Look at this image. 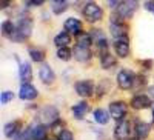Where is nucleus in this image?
I'll return each mask as SVG.
<instances>
[{
  "instance_id": "412c9836",
  "label": "nucleus",
  "mask_w": 154,
  "mask_h": 140,
  "mask_svg": "<svg viewBox=\"0 0 154 140\" xmlns=\"http://www.w3.org/2000/svg\"><path fill=\"white\" fill-rule=\"evenodd\" d=\"M100 63H102V68L109 69V68H112V66H114L116 59H114L109 53H105V54H100Z\"/></svg>"
},
{
  "instance_id": "2f4dec72",
  "label": "nucleus",
  "mask_w": 154,
  "mask_h": 140,
  "mask_svg": "<svg viewBox=\"0 0 154 140\" xmlns=\"http://www.w3.org/2000/svg\"><path fill=\"white\" fill-rule=\"evenodd\" d=\"M66 8V5L65 3H62L60 6H56L54 5V11H56V14H60V12H63V9H65Z\"/></svg>"
},
{
  "instance_id": "f257e3e1",
  "label": "nucleus",
  "mask_w": 154,
  "mask_h": 140,
  "mask_svg": "<svg viewBox=\"0 0 154 140\" xmlns=\"http://www.w3.org/2000/svg\"><path fill=\"white\" fill-rule=\"evenodd\" d=\"M31 31H32V22L29 19H22L16 26L14 32L11 34V40L12 42H25L31 35Z\"/></svg>"
},
{
  "instance_id": "f3484780",
  "label": "nucleus",
  "mask_w": 154,
  "mask_h": 140,
  "mask_svg": "<svg viewBox=\"0 0 154 140\" xmlns=\"http://www.w3.org/2000/svg\"><path fill=\"white\" fill-rule=\"evenodd\" d=\"M88 112V103L86 102H79L77 105L72 106V116L75 119H83Z\"/></svg>"
},
{
  "instance_id": "393cba45",
  "label": "nucleus",
  "mask_w": 154,
  "mask_h": 140,
  "mask_svg": "<svg viewBox=\"0 0 154 140\" xmlns=\"http://www.w3.org/2000/svg\"><path fill=\"white\" fill-rule=\"evenodd\" d=\"M93 43V39H91V35L89 34H80V35H77V45H82V46H86L89 48Z\"/></svg>"
},
{
  "instance_id": "bb28decb",
  "label": "nucleus",
  "mask_w": 154,
  "mask_h": 140,
  "mask_svg": "<svg viewBox=\"0 0 154 140\" xmlns=\"http://www.w3.org/2000/svg\"><path fill=\"white\" fill-rule=\"evenodd\" d=\"M14 29H16V26H12V23H11L9 20L3 22V25H2V32H3V34H6V35L11 37V34L14 32Z\"/></svg>"
},
{
  "instance_id": "5701e85b",
  "label": "nucleus",
  "mask_w": 154,
  "mask_h": 140,
  "mask_svg": "<svg viewBox=\"0 0 154 140\" xmlns=\"http://www.w3.org/2000/svg\"><path fill=\"white\" fill-rule=\"evenodd\" d=\"M19 128H20V123L19 122H9V123H6L5 125V129H3V132H5V135L6 137H12V135H16V132L19 131Z\"/></svg>"
},
{
  "instance_id": "a878e982",
  "label": "nucleus",
  "mask_w": 154,
  "mask_h": 140,
  "mask_svg": "<svg viewBox=\"0 0 154 140\" xmlns=\"http://www.w3.org/2000/svg\"><path fill=\"white\" fill-rule=\"evenodd\" d=\"M71 56H72V51H71L68 46H65V48H60V49L57 51V57H59L60 60H65V62H68V60L71 59Z\"/></svg>"
},
{
  "instance_id": "7ed1b4c3",
  "label": "nucleus",
  "mask_w": 154,
  "mask_h": 140,
  "mask_svg": "<svg viewBox=\"0 0 154 140\" xmlns=\"http://www.w3.org/2000/svg\"><path fill=\"white\" fill-rule=\"evenodd\" d=\"M102 14H103V12H102V8H100L99 5L93 3V2L86 3L85 8H83V17H85L89 23L99 22V20L102 19Z\"/></svg>"
},
{
  "instance_id": "a211bd4d",
  "label": "nucleus",
  "mask_w": 154,
  "mask_h": 140,
  "mask_svg": "<svg viewBox=\"0 0 154 140\" xmlns=\"http://www.w3.org/2000/svg\"><path fill=\"white\" fill-rule=\"evenodd\" d=\"M149 129L151 126L145 122H137L136 125V134H137V138H146L149 135Z\"/></svg>"
},
{
  "instance_id": "6ab92c4d",
  "label": "nucleus",
  "mask_w": 154,
  "mask_h": 140,
  "mask_svg": "<svg viewBox=\"0 0 154 140\" xmlns=\"http://www.w3.org/2000/svg\"><path fill=\"white\" fill-rule=\"evenodd\" d=\"M71 42V37H69V32H60L56 35V39H54V43L59 46V48H65L68 46Z\"/></svg>"
},
{
  "instance_id": "2eb2a0df",
  "label": "nucleus",
  "mask_w": 154,
  "mask_h": 140,
  "mask_svg": "<svg viewBox=\"0 0 154 140\" xmlns=\"http://www.w3.org/2000/svg\"><path fill=\"white\" fill-rule=\"evenodd\" d=\"M20 80L22 83H29L32 80V69L29 63H22L20 65Z\"/></svg>"
},
{
  "instance_id": "9b49d317",
  "label": "nucleus",
  "mask_w": 154,
  "mask_h": 140,
  "mask_svg": "<svg viewBox=\"0 0 154 140\" xmlns=\"http://www.w3.org/2000/svg\"><path fill=\"white\" fill-rule=\"evenodd\" d=\"M38 74H40V80H42L45 85H51V83L54 82V79H56L54 71L51 69L49 65H46V63L40 65V68H38Z\"/></svg>"
},
{
  "instance_id": "f03ea898",
  "label": "nucleus",
  "mask_w": 154,
  "mask_h": 140,
  "mask_svg": "<svg viewBox=\"0 0 154 140\" xmlns=\"http://www.w3.org/2000/svg\"><path fill=\"white\" fill-rule=\"evenodd\" d=\"M137 9V2L136 0H122L116 8V16L119 19H130Z\"/></svg>"
},
{
  "instance_id": "4c0bfd02",
  "label": "nucleus",
  "mask_w": 154,
  "mask_h": 140,
  "mask_svg": "<svg viewBox=\"0 0 154 140\" xmlns=\"http://www.w3.org/2000/svg\"><path fill=\"white\" fill-rule=\"evenodd\" d=\"M130 140H140V138H130Z\"/></svg>"
},
{
  "instance_id": "7c9ffc66",
  "label": "nucleus",
  "mask_w": 154,
  "mask_h": 140,
  "mask_svg": "<svg viewBox=\"0 0 154 140\" xmlns=\"http://www.w3.org/2000/svg\"><path fill=\"white\" fill-rule=\"evenodd\" d=\"M145 8H146L149 12H152V14H154V0H148V2L145 3Z\"/></svg>"
},
{
  "instance_id": "39448f33",
  "label": "nucleus",
  "mask_w": 154,
  "mask_h": 140,
  "mask_svg": "<svg viewBox=\"0 0 154 140\" xmlns=\"http://www.w3.org/2000/svg\"><path fill=\"white\" fill-rule=\"evenodd\" d=\"M134 79H136V75H134L133 71L122 69L119 72V75H117V83H119V86L122 88V90H133Z\"/></svg>"
},
{
  "instance_id": "dca6fc26",
  "label": "nucleus",
  "mask_w": 154,
  "mask_h": 140,
  "mask_svg": "<svg viewBox=\"0 0 154 140\" xmlns=\"http://www.w3.org/2000/svg\"><path fill=\"white\" fill-rule=\"evenodd\" d=\"M65 29H66V32H69V34H79L80 29H82V22L71 17V19H68V20L65 22Z\"/></svg>"
},
{
  "instance_id": "f8f14e48",
  "label": "nucleus",
  "mask_w": 154,
  "mask_h": 140,
  "mask_svg": "<svg viewBox=\"0 0 154 140\" xmlns=\"http://www.w3.org/2000/svg\"><path fill=\"white\" fill-rule=\"evenodd\" d=\"M38 96L37 90L31 85V83H23L22 88H20V91H19V97L22 100H32Z\"/></svg>"
},
{
  "instance_id": "72a5a7b5",
  "label": "nucleus",
  "mask_w": 154,
  "mask_h": 140,
  "mask_svg": "<svg viewBox=\"0 0 154 140\" xmlns=\"http://www.w3.org/2000/svg\"><path fill=\"white\" fill-rule=\"evenodd\" d=\"M45 2V0H29V3L34 5V6H38V5H42Z\"/></svg>"
},
{
  "instance_id": "c85d7f7f",
  "label": "nucleus",
  "mask_w": 154,
  "mask_h": 140,
  "mask_svg": "<svg viewBox=\"0 0 154 140\" xmlns=\"http://www.w3.org/2000/svg\"><path fill=\"white\" fill-rule=\"evenodd\" d=\"M14 99V94L11 91H6V93H2V103H9V102Z\"/></svg>"
},
{
  "instance_id": "473e14b6",
  "label": "nucleus",
  "mask_w": 154,
  "mask_h": 140,
  "mask_svg": "<svg viewBox=\"0 0 154 140\" xmlns=\"http://www.w3.org/2000/svg\"><path fill=\"white\" fill-rule=\"evenodd\" d=\"M106 3H108V6H111V8H117V5L120 3L119 0H106Z\"/></svg>"
},
{
  "instance_id": "20e7f679",
  "label": "nucleus",
  "mask_w": 154,
  "mask_h": 140,
  "mask_svg": "<svg viewBox=\"0 0 154 140\" xmlns=\"http://www.w3.org/2000/svg\"><path fill=\"white\" fill-rule=\"evenodd\" d=\"M37 117L43 125H53L59 119V111L54 106H45L40 112H38Z\"/></svg>"
},
{
  "instance_id": "4be33fe9",
  "label": "nucleus",
  "mask_w": 154,
  "mask_h": 140,
  "mask_svg": "<svg viewBox=\"0 0 154 140\" xmlns=\"http://www.w3.org/2000/svg\"><path fill=\"white\" fill-rule=\"evenodd\" d=\"M29 131H31V137L34 140H43L45 135H46V129H45L43 125H37V126H34V128L29 129Z\"/></svg>"
},
{
  "instance_id": "e433bc0d",
  "label": "nucleus",
  "mask_w": 154,
  "mask_h": 140,
  "mask_svg": "<svg viewBox=\"0 0 154 140\" xmlns=\"http://www.w3.org/2000/svg\"><path fill=\"white\" fill-rule=\"evenodd\" d=\"M53 2H65V0H53Z\"/></svg>"
},
{
  "instance_id": "0eeeda50",
  "label": "nucleus",
  "mask_w": 154,
  "mask_h": 140,
  "mask_svg": "<svg viewBox=\"0 0 154 140\" xmlns=\"http://www.w3.org/2000/svg\"><path fill=\"white\" fill-rule=\"evenodd\" d=\"M109 31L116 40H128V26L123 23H116V20L111 22L109 25Z\"/></svg>"
},
{
  "instance_id": "ddd939ff",
  "label": "nucleus",
  "mask_w": 154,
  "mask_h": 140,
  "mask_svg": "<svg viewBox=\"0 0 154 140\" xmlns=\"http://www.w3.org/2000/svg\"><path fill=\"white\" fill-rule=\"evenodd\" d=\"M72 56L77 62H88L91 59V51L86 46H82V45H75V48L72 49Z\"/></svg>"
},
{
  "instance_id": "c9c22d12",
  "label": "nucleus",
  "mask_w": 154,
  "mask_h": 140,
  "mask_svg": "<svg viewBox=\"0 0 154 140\" xmlns=\"http://www.w3.org/2000/svg\"><path fill=\"white\" fill-rule=\"evenodd\" d=\"M149 93H151V94L154 96V86H152V88H149Z\"/></svg>"
},
{
  "instance_id": "6e6552de",
  "label": "nucleus",
  "mask_w": 154,
  "mask_h": 140,
  "mask_svg": "<svg viewBox=\"0 0 154 140\" xmlns=\"http://www.w3.org/2000/svg\"><path fill=\"white\" fill-rule=\"evenodd\" d=\"M74 90L80 97H89V96H93L96 88L91 80H80V82H75Z\"/></svg>"
},
{
  "instance_id": "4468645a",
  "label": "nucleus",
  "mask_w": 154,
  "mask_h": 140,
  "mask_svg": "<svg viewBox=\"0 0 154 140\" xmlns=\"http://www.w3.org/2000/svg\"><path fill=\"white\" fill-rule=\"evenodd\" d=\"M114 49H116V54L119 57H128L130 56V43H128V40H116Z\"/></svg>"
},
{
  "instance_id": "9d476101",
  "label": "nucleus",
  "mask_w": 154,
  "mask_h": 140,
  "mask_svg": "<svg viewBox=\"0 0 154 140\" xmlns=\"http://www.w3.org/2000/svg\"><path fill=\"white\" fill-rule=\"evenodd\" d=\"M131 106L134 109H146L151 106V99L145 94H137L131 99Z\"/></svg>"
},
{
  "instance_id": "c756f323",
  "label": "nucleus",
  "mask_w": 154,
  "mask_h": 140,
  "mask_svg": "<svg viewBox=\"0 0 154 140\" xmlns=\"http://www.w3.org/2000/svg\"><path fill=\"white\" fill-rule=\"evenodd\" d=\"M108 86H109V83H108V82H102V83H100V90H99L97 96H99V97L103 96V93H106V91H108Z\"/></svg>"
},
{
  "instance_id": "423d86ee",
  "label": "nucleus",
  "mask_w": 154,
  "mask_h": 140,
  "mask_svg": "<svg viewBox=\"0 0 154 140\" xmlns=\"http://www.w3.org/2000/svg\"><path fill=\"white\" fill-rule=\"evenodd\" d=\"M126 112H128V106L125 102H112L109 105V114L116 122L122 120L126 116Z\"/></svg>"
},
{
  "instance_id": "aec40b11",
  "label": "nucleus",
  "mask_w": 154,
  "mask_h": 140,
  "mask_svg": "<svg viewBox=\"0 0 154 140\" xmlns=\"http://www.w3.org/2000/svg\"><path fill=\"white\" fill-rule=\"evenodd\" d=\"M109 117H111L109 111H105V109H96V111H94V119H96L100 125H106L108 120H109Z\"/></svg>"
},
{
  "instance_id": "f704fd0d",
  "label": "nucleus",
  "mask_w": 154,
  "mask_h": 140,
  "mask_svg": "<svg viewBox=\"0 0 154 140\" xmlns=\"http://www.w3.org/2000/svg\"><path fill=\"white\" fill-rule=\"evenodd\" d=\"M9 2H11V0H2V8L8 6V5H9Z\"/></svg>"
},
{
  "instance_id": "b1692460",
  "label": "nucleus",
  "mask_w": 154,
  "mask_h": 140,
  "mask_svg": "<svg viewBox=\"0 0 154 140\" xmlns=\"http://www.w3.org/2000/svg\"><path fill=\"white\" fill-rule=\"evenodd\" d=\"M28 53H29V56H31V59H32L34 62H43V59H45V51H43V49L29 48Z\"/></svg>"
},
{
  "instance_id": "1a4fd4ad",
  "label": "nucleus",
  "mask_w": 154,
  "mask_h": 140,
  "mask_svg": "<svg viewBox=\"0 0 154 140\" xmlns=\"http://www.w3.org/2000/svg\"><path fill=\"white\" fill-rule=\"evenodd\" d=\"M130 137V122L119 120L114 128V138L116 140H126Z\"/></svg>"
},
{
  "instance_id": "cd10ccee",
  "label": "nucleus",
  "mask_w": 154,
  "mask_h": 140,
  "mask_svg": "<svg viewBox=\"0 0 154 140\" xmlns=\"http://www.w3.org/2000/svg\"><path fill=\"white\" fill-rule=\"evenodd\" d=\"M57 140H74V137H72V132H71V131L62 129V131L57 134Z\"/></svg>"
}]
</instances>
